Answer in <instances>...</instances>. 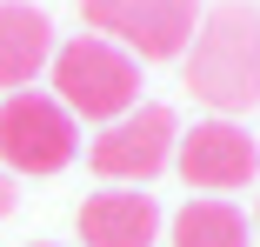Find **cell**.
I'll return each mask as SVG.
<instances>
[{"mask_svg":"<svg viewBox=\"0 0 260 247\" xmlns=\"http://www.w3.org/2000/svg\"><path fill=\"white\" fill-rule=\"evenodd\" d=\"M167 247H247V214L220 194H200L167 221Z\"/></svg>","mask_w":260,"mask_h":247,"instance_id":"obj_9","label":"cell"},{"mask_svg":"<svg viewBox=\"0 0 260 247\" xmlns=\"http://www.w3.org/2000/svg\"><path fill=\"white\" fill-rule=\"evenodd\" d=\"M34 247H54V240H34Z\"/></svg>","mask_w":260,"mask_h":247,"instance_id":"obj_12","label":"cell"},{"mask_svg":"<svg viewBox=\"0 0 260 247\" xmlns=\"http://www.w3.org/2000/svg\"><path fill=\"white\" fill-rule=\"evenodd\" d=\"M160 207L140 187H100L80 201V240L87 247H153L160 240Z\"/></svg>","mask_w":260,"mask_h":247,"instance_id":"obj_7","label":"cell"},{"mask_svg":"<svg viewBox=\"0 0 260 247\" xmlns=\"http://www.w3.org/2000/svg\"><path fill=\"white\" fill-rule=\"evenodd\" d=\"M14 201H20V194H14V174H7V167H0V221H7V214H14Z\"/></svg>","mask_w":260,"mask_h":247,"instance_id":"obj_10","label":"cell"},{"mask_svg":"<svg viewBox=\"0 0 260 247\" xmlns=\"http://www.w3.org/2000/svg\"><path fill=\"white\" fill-rule=\"evenodd\" d=\"M80 154V120L40 87H20L0 101V167L7 174H60Z\"/></svg>","mask_w":260,"mask_h":247,"instance_id":"obj_3","label":"cell"},{"mask_svg":"<svg viewBox=\"0 0 260 247\" xmlns=\"http://www.w3.org/2000/svg\"><path fill=\"white\" fill-rule=\"evenodd\" d=\"M174 147H180L174 107L140 101L134 114H120V120H107V127L93 134L87 161H93V174L107 180V187H147L160 167H174Z\"/></svg>","mask_w":260,"mask_h":247,"instance_id":"obj_4","label":"cell"},{"mask_svg":"<svg viewBox=\"0 0 260 247\" xmlns=\"http://www.w3.org/2000/svg\"><path fill=\"white\" fill-rule=\"evenodd\" d=\"M174 167L193 194H240L253 174H260V147L240 120H193L174 147Z\"/></svg>","mask_w":260,"mask_h":247,"instance_id":"obj_6","label":"cell"},{"mask_svg":"<svg viewBox=\"0 0 260 247\" xmlns=\"http://www.w3.org/2000/svg\"><path fill=\"white\" fill-rule=\"evenodd\" d=\"M80 20L134 60H180L200 27V0H80Z\"/></svg>","mask_w":260,"mask_h":247,"instance_id":"obj_5","label":"cell"},{"mask_svg":"<svg viewBox=\"0 0 260 247\" xmlns=\"http://www.w3.org/2000/svg\"><path fill=\"white\" fill-rule=\"evenodd\" d=\"M54 20H47L40 7H27V0H0V87L20 94L47 74V60H54Z\"/></svg>","mask_w":260,"mask_h":247,"instance_id":"obj_8","label":"cell"},{"mask_svg":"<svg viewBox=\"0 0 260 247\" xmlns=\"http://www.w3.org/2000/svg\"><path fill=\"white\" fill-rule=\"evenodd\" d=\"M253 234H260V201H253Z\"/></svg>","mask_w":260,"mask_h":247,"instance_id":"obj_11","label":"cell"},{"mask_svg":"<svg viewBox=\"0 0 260 247\" xmlns=\"http://www.w3.org/2000/svg\"><path fill=\"white\" fill-rule=\"evenodd\" d=\"M47 87H54V101L74 120L107 127V120L140 107V60L127 47L100 40V34H74V40L54 47V60H47Z\"/></svg>","mask_w":260,"mask_h":247,"instance_id":"obj_2","label":"cell"},{"mask_svg":"<svg viewBox=\"0 0 260 247\" xmlns=\"http://www.w3.org/2000/svg\"><path fill=\"white\" fill-rule=\"evenodd\" d=\"M180 74H187V94L200 107H214L220 120L247 114L260 101V7L227 0V7L200 14L187 54H180Z\"/></svg>","mask_w":260,"mask_h":247,"instance_id":"obj_1","label":"cell"}]
</instances>
